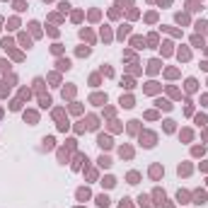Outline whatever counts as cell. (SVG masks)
Here are the masks:
<instances>
[{"label": "cell", "instance_id": "6da1fadb", "mask_svg": "<svg viewBox=\"0 0 208 208\" xmlns=\"http://www.w3.org/2000/svg\"><path fill=\"white\" fill-rule=\"evenodd\" d=\"M155 140H157V136H155V133H150V131L140 133V143H143L145 148H152V145H155Z\"/></svg>", "mask_w": 208, "mask_h": 208}, {"label": "cell", "instance_id": "7a4b0ae2", "mask_svg": "<svg viewBox=\"0 0 208 208\" xmlns=\"http://www.w3.org/2000/svg\"><path fill=\"white\" fill-rule=\"evenodd\" d=\"M150 177H152V179H160V177H162V167H160V165H152V167H150Z\"/></svg>", "mask_w": 208, "mask_h": 208}, {"label": "cell", "instance_id": "3957f363", "mask_svg": "<svg viewBox=\"0 0 208 208\" xmlns=\"http://www.w3.org/2000/svg\"><path fill=\"white\" fill-rule=\"evenodd\" d=\"M97 206H102V208L109 206V196H106V194H99V196H97Z\"/></svg>", "mask_w": 208, "mask_h": 208}, {"label": "cell", "instance_id": "277c9868", "mask_svg": "<svg viewBox=\"0 0 208 208\" xmlns=\"http://www.w3.org/2000/svg\"><path fill=\"white\" fill-rule=\"evenodd\" d=\"M194 203H199V206L206 203V194H203V191H196V194H194Z\"/></svg>", "mask_w": 208, "mask_h": 208}, {"label": "cell", "instance_id": "5b68a950", "mask_svg": "<svg viewBox=\"0 0 208 208\" xmlns=\"http://www.w3.org/2000/svg\"><path fill=\"white\" fill-rule=\"evenodd\" d=\"M97 143H99L102 148H111V138H109V136H99V138H97Z\"/></svg>", "mask_w": 208, "mask_h": 208}, {"label": "cell", "instance_id": "8992f818", "mask_svg": "<svg viewBox=\"0 0 208 208\" xmlns=\"http://www.w3.org/2000/svg\"><path fill=\"white\" fill-rule=\"evenodd\" d=\"M90 102H92V104H104V102H106V95H92Z\"/></svg>", "mask_w": 208, "mask_h": 208}, {"label": "cell", "instance_id": "52a82bcc", "mask_svg": "<svg viewBox=\"0 0 208 208\" xmlns=\"http://www.w3.org/2000/svg\"><path fill=\"white\" fill-rule=\"evenodd\" d=\"M56 66H58V70H68L70 68V61H68V58H61Z\"/></svg>", "mask_w": 208, "mask_h": 208}, {"label": "cell", "instance_id": "ba28073f", "mask_svg": "<svg viewBox=\"0 0 208 208\" xmlns=\"http://www.w3.org/2000/svg\"><path fill=\"white\" fill-rule=\"evenodd\" d=\"M177 201H179V203H189V194H186V191H179V194H177Z\"/></svg>", "mask_w": 208, "mask_h": 208}, {"label": "cell", "instance_id": "9c48e42d", "mask_svg": "<svg viewBox=\"0 0 208 208\" xmlns=\"http://www.w3.org/2000/svg\"><path fill=\"white\" fill-rule=\"evenodd\" d=\"M138 179H140L138 172H128V184H138Z\"/></svg>", "mask_w": 208, "mask_h": 208}, {"label": "cell", "instance_id": "30bf717a", "mask_svg": "<svg viewBox=\"0 0 208 208\" xmlns=\"http://www.w3.org/2000/svg\"><path fill=\"white\" fill-rule=\"evenodd\" d=\"M194 90H196V80L189 77V80H186V92H194Z\"/></svg>", "mask_w": 208, "mask_h": 208}, {"label": "cell", "instance_id": "8fae6325", "mask_svg": "<svg viewBox=\"0 0 208 208\" xmlns=\"http://www.w3.org/2000/svg\"><path fill=\"white\" fill-rule=\"evenodd\" d=\"M119 155H121V157H131V155H133V150H131V148H126V145H124V148H121V150H119Z\"/></svg>", "mask_w": 208, "mask_h": 208}, {"label": "cell", "instance_id": "7c38bea8", "mask_svg": "<svg viewBox=\"0 0 208 208\" xmlns=\"http://www.w3.org/2000/svg\"><path fill=\"white\" fill-rule=\"evenodd\" d=\"M77 199H80V201L90 199V191H87V189H77Z\"/></svg>", "mask_w": 208, "mask_h": 208}, {"label": "cell", "instance_id": "4fadbf2b", "mask_svg": "<svg viewBox=\"0 0 208 208\" xmlns=\"http://www.w3.org/2000/svg\"><path fill=\"white\" fill-rule=\"evenodd\" d=\"M131 44H133V48H143V39H140V36H133Z\"/></svg>", "mask_w": 208, "mask_h": 208}, {"label": "cell", "instance_id": "5bb4252c", "mask_svg": "<svg viewBox=\"0 0 208 208\" xmlns=\"http://www.w3.org/2000/svg\"><path fill=\"white\" fill-rule=\"evenodd\" d=\"M121 106L131 109V106H133V99H131V97H121Z\"/></svg>", "mask_w": 208, "mask_h": 208}, {"label": "cell", "instance_id": "9a60e30c", "mask_svg": "<svg viewBox=\"0 0 208 208\" xmlns=\"http://www.w3.org/2000/svg\"><path fill=\"white\" fill-rule=\"evenodd\" d=\"M157 106H160V109H165V111H170V109H172V104L165 102V99H157Z\"/></svg>", "mask_w": 208, "mask_h": 208}, {"label": "cell", "instance_id": "2e32d148", "mask_svg": "<svg viewBox=\"0 0 208 208\" xmlns=\"http://www.w3.org/2000/svg\"><path fill=\"white\" fill-rule=\"evenodd\" d=\"M39 102H41V106H48V104H51V97H48V95H41Z\"/></svg>", "mask_w": 208, "mask_h": 208}, {"label": "cell", "instance_id": "e0dca14e", "mask_svg": "<svg viewBox=\"0 0 208 208\" xmlns=\"http://www.w3.org/2000/svg\"><path fill=\"white\" fill-rule=\"evenodd\" d=\"M148 66H150V68H148V70H150V73H155V70L160 68V61H150Z\"/></svg>", "mask_w": 208, "mask_h": 208}, {"label": "cell", "instance_id": "ac0fdd59", "mask_svg": "<svg viewBox=\"0 0 208 208\" xmlns=\"http://www.w3.org/2000/svg\"><path fill=\"white\" fill-rule=\"evenodd\" d=\"M24 119H27V121H32V124H36V114H34V111H27V114H24Z\"/></svg>", "mask_w": 208, "mask_h": 208}, {"label": "cell", "instance_id": "d6986e66", "mask_svg": "<svg viewBox=\"0 0 208 208\" xmlns=\"http://www.w3.org/2000/svg\"><path fill=\"white\" fill-rule=\"evenodd\" d=\"M53 143H56L53 138H44V148H46V150H51V148H53Z\"/></svg>", "mask_w": 208, "mask_h": 208}, {"label": "cell", "instance_id": "ffe728a7", "mask_svg": "<svg viewBox=\"0 0 208 208\" xmlns=\"http://www.w3.org/2000/svg\"><path fill=\"white\" fill-rule=\"evenodd\" d=\"M80 36H82V39H87V41H95V36L90 34L87 29H82V32H80Z\"/></svg>", "mask_w": 208, "mask_h": 208}, {"label": "cell", "instance_id": "44dd1931", "mask_svg": "<svg viewBox=\"0 0 208 208\" xmlns=\"http://www.w3.org/2000/svg\"><path fill=\"white\" fill-rule=\"evenodd\" d=\"M99 165H102V167H109V165H111V160H109L106 155H102V157H99Z\"/></svg>", "mask_w": 208, "mask_h": 208}, {"label": "cell", "instance_id": "7402d4cb", "mask_svg": "<svg viewBox=\"0 0 208 208\" xmlns=\"http://www.w3.org/2000/svg\"><path fill=\"white\" fill-rule=\"evenodd\" d=\"M87 126H90V128H97L99 124H97V119H95V116H90V119H87Z\"/></svg>", "mask_w": 208, "mask_h": 208}, {"label": "cell", "instance_id": "603a6c76", "mask_svg": "<svg viewBox=\"0 0 208 208\" xmlns=\"http://www.w3.org/2000/svg\"><path fill=\"white\" fill-rule=\"evenodd\" d=\"M102 184H104V186H114V184H116V179H114V177H106Z\"/></svg>", "mask_w": 208, "mask_h": 208}, {"label": "cell", "instance_id": "cb8c5ba5", "mask_svg": "<svg viewBox=\"0 0 208 208\" xmlns=\"http://www.w3.org/2000/svg\"><path fill=\"white\" fill-rule=\"evenodd\" d=\"M189 172H191L189 165H179V174H189Z\"/></svg>", "mask_w": 208, "mask_h": 208}, {"label": "cell", "instance_id": "d4e9b609", "mask_svg": "<svg viewBox=\"0 0 208 208\" xmlns=\"http://www.w3.org/2000/svg\"><path fill=\"white\" fill-rule=\"evenodd\" d=\"M179 58L186 61V58H189V51H186V48H179Z\"/></svg>", "mask_w": 208, "mask_h": 208}, {"label": "cell", "instance_id": "484cf974", "mask_svg": "<svg viewBox=\"0 0 208 208\" xmlns=\"http://www.w3.org/2000/svg\"><path fill=\"white\" fill-rule=\"evenodd\" d=\"M7 90H10V85L7 82H0V95H7Z\"/></svg>", "mask_w": 208, "mask_h": 208}, {"label": "cell", "instance_id": "4316f807", "mask_svg": "<svg viewBox=\"0 0 208 208\" xmlns=\"http://www.w3.org/2000/svg\"><path fill=\"white\" fill-rule=\"evenodd\" d=\"M191 44H194V46H203V41H201V36H194V39H191Z\"/></svg>", "mask_w": 208, "mask_h": 208}, {"label": "cell", "instance_id": "83f0119b", "mask_svg": "<svg viewBox=\"0 0 208 208\" xmlns=\"http://www.w3.org/2000/svg\"><path fill=\"white\" fill-rule=\"evenodd\" d=\"M206 27H208L206 22H196V32H203V29H206Z\"/></svg>", "mask_w": 208, "mask_h": 208}, {"label": "cell", "instance_id": "f1b7e54d", "mask_svg": "<svg viewBox=\"0 0 208 208\" xmlns=\"http://www.w3.org/2000/svg\"><path fill=\"white\" fill-rule=\"evenodd\" d=\"M128 34V27H126V24H124V27H121V29H119V36H121V39H124V36Z\"/></svg>", "mask_w": 208, "mask_h": 208}, {"label": "cell", "instance_id": "f546056e", "mask_svg": "<svg viewBox=\"0 0 208 208\" xmlns=\"http://www.w3.org/2000/svg\"><path fill=\"white\" fill-rule=\"evenodd\" d=\"M165 131H174V121H165Z\"/></svg>", "mask_w": 208, "mask_h": 208}, {"label": "cell", "instance_id": "4dcf8cb0", "mask_svg": "<svg viewBox=\"0 0 208 208\" xmlns=\"http://www.w3.org/2000/svg\"><path fill=\"white\" fill-rule=\"evenodd\" d=\"M87 53H90V48H87V46H85V48H77V56H87Z\"/></svg>", "mask_w": 208, "mask_h": 208}, {"label": "cell", "instance_id": "1f68e13d", "mask_svg": "<svg viewBox=\"0 0 208 208\" xmlns=\"http://www.w3.org/2000/svg\"><path fill=\"white\" fill-rule=\"evenodd\" d=\"M58 157H61V162H66V160H68V152H66V150H61V152H58Z\"/></svg>", "mask_w": 208, "mask_h": 208}, {"label": "cell", "instance_id": "d6a6232c", "mask_svg": "<svg viewBox=\"0 0 208 208\" xmlns=\"http://www.w3.org/2000/svg\"><path fill=\"white\" fill-rule=\"evenodd\" d=\"M119 208H131V206H128V199H124V201L119 203Z\"/></svg>", "mask_w": 208, "mask_h": 208}, {"label": "cell", "instance_id": "836d02e7", "mask_svg": "<svg viewBox=\"0 0 208 208\" xmlns=\"http://www.w3.org/2000/svg\"><path fill=\"white\" fill-rule=\"evenodd\" d=\"M0 70H7V63L5 61H0Z\"/></svg>", "mask_w": 208, "mask_h": 208}, {"label": "cell", "instance_id": "e575fe53", "mask_svg": "<svg viewBox=\"0 0 208 208\" xmlns=\"http://www.w3.org/2000/svg\"><path fill=\"white\" fill-rule=\"evenodd\" d=\"M44 2H48V0H44Z\"/></svg>", "mask_w": 208, "mask_h": 208}]
</instances>
